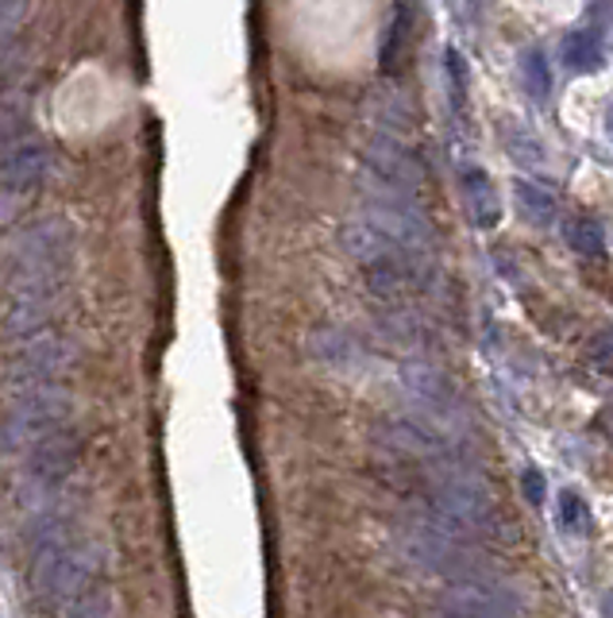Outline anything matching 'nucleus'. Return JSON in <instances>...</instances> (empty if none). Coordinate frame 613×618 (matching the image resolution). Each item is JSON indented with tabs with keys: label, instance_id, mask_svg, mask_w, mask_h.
Returning a JSON list of instances; mask_svg holds the SVG:
<instances>
[{
	"label": "nucleus",
	"instance_id": "8",
	"mask_svg": "<svg viewBox=\"0 0 613 618\" xmlns=\"http://www.w3.org/2000/svg\"><path fill=\"white\" fill-rule=\"evenodd\" d=\"M46 170H51V151L35 132L23 124L15 128V121L8 116L4 128V198H28L43 186Z\"/></svg>",
	"mask_w": 613,
	"mask_h": 618
},
{
	"label": "nucleus",
	"instance_id": "1",
	"mask_svg": "<svg viewBox=\"0 0 613 618\" xmlns=\"http://www.w3.org/2000/svg\"><path fill=\"white\" fill-rule=\"evenodd\" d=\"M74 268V229L62 217L35 221L12 240L8 248V336L35 333L46 321V313L59 302L62 286Z\"/></svg>",
	"mask_w": 613,
	"mask_h": 618
},
{
	"label": "nucleus",
	"instance_id": "7",
	"mask_svg": "<svg viewBox=\"0 0 613 618\" xmlns=\"http://www.w3.org/2000/svg\"><path fill=\"white\" fill-rule=\"evenodd\" d=\"M77 457H82V441H77L74 429H54L51 437L31 444L28 457H23V488L35 499H51L66 483V475L74 472Z\"/></svg>",
	"mask_w": 613,
	"mask_h": 618
},
{
	"label": "nucleus",
	"instance_id": "21",
	"mask_svg": "<svg viewBox=\"0 0 613 618\" xmlns=\"http://www.w3.org/2000/svg\"><path fill=\"white\" fill-rule=\"evenodd\" d=\"M599 429H606V437L613 441V406L610 410H602V418H599Z\"/></svg>",
	"mask_w": 613,
	"mask_h": 618
},
{
	"label": "nucleus",
	"instance_id": "4",
	"mask_svg": "<svg viewBox=\"0 0 613 618\" xmlns=\"http://www.w3.org/2000/svg\"><path fill=\"white\" fill-rule=\"evenodd\" d=\"M398 542L409 565H416L421 573L432 576H452L459 580H483L478 576V557L471 553V537L459 534L455 526H447L440 514H416V519L402 522L398 530Z\"/></svg>",
	"mask_w": 613,
	"mask_h": 618
},
{
	"label": "nucleus",
	"instance_id": "23",
	"mask_svg": "<svg viewBox=\"0 0 613 618\" xmlns=\"http://www.w3.org/2000/svg\"><path fill=\"white\" fill-rule=\"evenodd\" d=\"M610 132H613V108H610Z\"/></svg>",
	"mask_w": 613,
	"mask_h": 618
},
{
	"label": "nucleus",
	"instance_id": "6",
	"mask_svg": "<svg viewBox=\"0 0 613 618\" xmlns=\"http://www.w3.org/2000/svg\"><path fill=\"white\" fill-rule=\"evenodd\" d=\"M70 406H74V398H70V390L59 387V383L15 390L12 406H8V418H4L8 452H15V449L28 452L31 444H39L43 437H51L54 429H66L70 426Z\"/></svg>",
	"mask_w": 613,
	"mask_h": 618
},
{
	"label": "nucleus",
	"instance_id": "22",
	"mask_svg": "<svg viewBox=\"0 0 613 618\" xmlns=\"http://www.w3.org/2000/svg\"><path fill=\"white\" fill-rule=\"evenodd\" d=\"M606 615L613 618V591H610V604H606Z\"/></svg>",
	"mask_w": 613,
	"mask_h": 618
},
{
	"label": "nucleus",
	"instance_id": "18",
	"mask_svg": "<svg viewBox=\"0 0 613 618\" xmlns=\"http://www.w3.org/2000/svg\"><path fill=\"white\" fill-rule=\"evenodd\" d=\"M560 522L571 530V534H583L586 522H591V511H586V503L575 495V491H563L560 495Z\"/></svg>",
	"mask_w": 613,
	"mask_h": 618
},
{
	"label": "nucleus",
	"instance_id": "19",
	"mask_svg": "<svg viewBox=\"0 0 613 618\" xmlns=\"http://www.w3.org/2000/svg\"><path fill=\"white\" fill-rule=\"evenodd\" d=\"M591 359L602 367V371L613 375V333H602L599 341L591 344Z\"/></svg>",
	"mask_w": 613,
	"mask_h": 618
},
{
	"label": "nucleus",
	"instance_id": "15",
	"mask_svg": "<svg viewBox=\"0 0 613 618\" xmlns=\"http://www.w3.org/2000/svg\"><path fill=\"white\" fill-rule=\"evenodd\" d=\"M409 28H413V0H394V23H390L387 43H382V70L398 66V59L405 51Z\"/></svg>",
	"mask_w": 613,
	"mask_h": 618
},
{
	"label": "nucleus",
	"instance_id": "11",
	"mask_svg": "<svg viewBox=\"0 0 613 618\" xmlns=\"http://www.w3.org/2000/svg\"><path fill=\"white\" fill-rule=\"evenodd\" d=\"M463 201H467V213L475 221V229H494L501 221V206H498V193H494V182L486 170L467 167L463 170Z\"/></svg>",
	"mask_w": 613,
	"mask_h": 618
},
{
	"label": "nucleus",
	"instance_id": "3",
	"mask_svg": "<svg viewBox=\"0 0 613 618\" xmlns=\"http://www.w3.org/2000/svg\"><path fill=\"white\" fill-rule=\"evenodd\" d=\"M97 557L85 537H77L66 522L51 519L35 534V549H31V580L35 591L51 604H66L89 576H97Z\"/></svg>",
	"mask_w": 613,
	"mask_h": 618
},
{
	"label": "nucleus",
	"instance_id": "2",
	"mask_svg": "<svg viewBox=\"0 0 613 618\" xmlns=\"http://www.w3.org/2000/svg\"><path fill=\"white\" fill-rule=\"evenodd\" d=\"M344 248H348V255L359 263L367 291H371L374 298L402 302V298H409V294L429 286L432 255L398 244L394 237L374 229V224L363 221V217H356V221L344 229Z\"/></svg>",
	"mask_w": 613,
	"mask_h": 618
},
{
	"label": "nucleus",
	"instance_id": "17",
	"mask_svg": "<svg viewBox=\"0 0 613 618\" xmlns=\"http://www.w3.org/2000/svg\"><path fill=\"white\" fill-rule=\"evenodd\" d=\"M568 244L575 248L579 255H602L606 252V237H602L599 224L586 221V217H579V221L568 224Z\"/></svg>",
	"mask_w": 613,
	"mask_h": 618
},
{
	"label": "nucleus",
	"instance_id": "12",
	"mask_svg": "<svg viewBox=\"0 0 613 618\" xmlns=\"http://www.w3.org/2000/svg\"><path fill=\"white\" fill-rule=\"evenodd\" d=\"M62 618H116L113 588L105 584V576H89L74 596L62 604Z\"/></svg>",
	"mask_w": 613,
	"mask_h": 618
},
{
	"label": "nucleus",
	"instance_id": "16",
	"mask_svg": "<svg viewBox=\"0 0 613 618\" xmlns=\"http://www.w3.org/2000/svg\"><path fill=\"white\" fill-rule=\"evenodd\" d=\"M521 77L525 85H529V93L537 101H548V93H552V66H548V59L540 51H525L521 54Z\"/></svg>",
	"mask_w": 613,
	"mask_h": 618
},
{
	"label": "nucleus",
	"instance_id": "5",
	"mask_svg": "<svg viewBox=\"0 0 613 618\" xmlns=\"http://www.w3.org/2000/svg\"><path fill=\"white\" fill-rule=\"evenodd\" d=\"M429 495H432V514H440V519H444L447 526L459 530V534L475 537L494 526L490 488L478 480V472L455 464V457L432 464Z\"/></svg>",
	"mask_w": 613,
	"mask_h": 618
},
{
	"label": "nucleus",
	"instance_id": "20",
	"mask_svg": "<svg viewBox=\"0 0 613 618\" xmlns=\"http://www.w3.org/2000/svg\"><path fill=\"white\" fill-rule=\"evenodd\" d=\"M525 495H529L532 506L545 503V480H540V472H525Z\"/></svg>",
	"mask_w": 613,
	"mask_h": 618
},
{
	"label": "nucleus",
	"instance_id": "10",
	"mask_svg": "<svg viewBox=\"0 0 613 618\" xmlns=\"http://www.w3.org/2000/svg\"><path fill=\"white\" fill-rule=\"evenodd\" d=\"M70 367H74L70 341H62V336H31L23 348H15L12 364H8V383H12V390L46 387V383H59Z\"/></svg>",
	"mask_w": 613,
	"mask_h": 618
},
{
	"label": "nucleus",
	"instance_id": "9",
	"mask_svg": "<svg viewBox=\"0 0 613 618\" xmlns=\"http://www.w3.org/2000/svg\"><path fill=\"white\" fill-rule=\"evenodd\" d=\"M424 618H517V604L494 580H459L432 599Z\"/></svg>",
	"mask_w": 613,
	"mask_h": 618
},
{
	"label": "nucleus",
	"instance_id": "14",
	"mask_svg": "<svg viewBox=\"0 0 613 618\" xmlns=\"http://www.w3.org/2000/svg\"><path fill=\"white\" fill-rule=\"evenodd\" d=\"M517 193V209H521V217L529 224H537V229H545V224L556 221V213H560V206H556V193L545 190L540 182H517L514 186Z\"/></svg>",
	"mask_w": 613,
	"mask_h": 618
},
{
	"label": "nucleus",
	"instance_id": "13",
	"mask_svg": "<svg viewBox=\"0 0 613 618\" xmlns=\"http://www.w3.org/2000/svg\"><path fill=\"white\" fill-rule=\"evenodd\" d=\"M560 59H563V66H568L571 74H599L602 62H606V59H602V43H599V35H594L591 28L571 31V35L563 39Z\"/></svg>",
	"mask_w": 613,
	"mask_h": 618
}]
</instances>
